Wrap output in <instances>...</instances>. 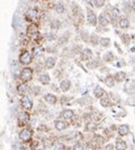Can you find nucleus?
Masks as SVG:
<instances>
[{"label":"nucleus","instance_id":"35","mask_svg":"<svg viewBox=\"0 0 135 150\" xmlns=\"http://www.w3.org/2000/svg\"><path fill=\"white\" fill-rule=\"evenodd\" d=\"M55 150H65V147L62 143H56L55 144Z\"/></svg>","mask_w":135,"mask_h":150},{"label":"nucleus","instance_id":"15","mask_svg":"<svg viewBox=\"0 0 135 150\" xmlns=\"http://www.w3.org/2000/svg\"><path fill=\"white\" fill-rule=\"evenodd\" d=\"M93 94H95V96H96L97 99H100V98L104 96L105 91H104V89H102L101 86H96L95 90H93Z\"/></svg>","mask_w":135,"mask_h":150},{"label":"nucleus","instance_id":"14","mask_svg":"<svg viewBox=\"0 0 135 150\" xmlns=\"http://www.w3.org/2000/svg\"><path fill=\"white\" fill-rule=\"evenodd\" d=\"M115 149L116 150H126L127 149L126 142L123 141V140H120V139H117L116 144H115Z\"/></svg>","mask_w":135,"mask_h":150},{"label":"nucleus","instance_id":"36","mask_svg":"<svg viewBox=\"0 0 135 150\" xmlns=\"http://www.w3.org/2000/svg\"><path fill=\"white\" fill-rule=\"evenodd\" d=\"M60 26H61V24H60L58 20H54V21H52V28H59Z\"/></svg>","mask_w":135,"mask_h":150},{"label":"nucleus","instance_id":"23","mask_svg":"<svg viewBox=\"0 0 135 150\" xmlns=\"http://www.w3.org/2000/svg\"><path fill=\"white\" fill-rule=\"evenodd\" d=\"M99 44H100L102 47H108L110 45V39L109 38H105V37H102V38H100V41H99Z\"/></svg>","mask_w":135,"mask_h":150},{"label":"nucleus","instance_id":"29","mask_svg":"<svg viewBox=\"0 0 135 150\" xmlns=\"http://www.w3.org/2000/svg\"><path fill=\"white\" fill-rule=\"evenodd\" d=\"M98 41H100V38H98L97 35H91V39H90V43L93 45H97L98 44Z\"/></svg>","mask_w":135,"mask_h":150},{"label":"nucleus","instance_id":"3","mask_svg":"<svg viewBox=\"0 0 135 150\" xmlns=\"http://www.w3.org/2000/svg\"><path fill=\"white\" fill-rule=\"evenodd\" d=\"M32 54L31 53H28V52H24V53H22V55L19 56V62L23 64V65H28V64H31L32 63Z\"/></svg>","mask_w":135,"mask_h":150},{"label":"nucleus","instance_id":"19","mask_svg":"<svg viewBox=\"0 0 135 150\" xmlns=\"http://www.w3.org/2000/svg\"><path fill=\"white\" fill-rule=\"evenodd\" d=\"M119 27L123 28V29L128 28V27H129V20H128L127 18H122V19L119 20Z\"/></svg>","mask_w":135,"mask_h":150},{"label":"nucleus","instance_id":"26","mask_svg":"<svg viewBox=\"0 0 135 150\" xmlns=\"http://www.w3.org/2000/svg\"><path fill=\"white\" fill-rule=\"evenodd\" d=\"M26 85L25 84H20V85H18V87H17V92L20 94V95H24L26 92Z\"/></svg>","mask_w":135,"mask_h":150},{"label":"nucleus","instance_id":"25","mask_svg":"<svg viewBox=\"0 0 135 150\" xmlns=\"http://www.w3.org/2000/svg\"><path fill=\"white\" fill-rule=\"evenodd\" d=\"M114 54L111 53V52H108V53H106L105 55H104V59L106 61V62H113L114 61Z\"/></svg>","mask_w":135,"mask_h":150},{"label":"nucleus","instance_id":"6","mask_svg":"<svg viewBox=\"0 0 135 150\" xmlns=\"http://www.w3.org/2000/svg\"><path fill=\"white\" fill-rule=\"evenodd\" d=\"M54 125H55V129L58 131H63V130H65V129L69 128V123L65 122V121H63V120H55Z\"/></svg>","mask_w":135,"mask_h":150},{"label":"nucleus","instance_id":"18","mask_svg":"<svg viewBox=\"0 0 135 150\" xmlns=\"http://www.w3.org/2000/svg\"><path fill=\"white\" fill-rule=\"evenodd\" d=\"M115 77L114 76H111V75H109V76H107L106 78H105V84L107 85V86H109V87H113L114 86V84H115Z\"/></svg>","mask_w":135,"mask_h":150},{"label":"nucleus","instance_id":"12","mask_svg":"<svg viewBox=\"0 0 135 150\" xmlns=\"http://www.w3.org/2000/svg\"><path fill=\"white\" fill-rule=\"evenodd\" d=\"M70 86H71V82L69 80H63L61 83H60V89L63 92H67L70 90Z\"/></svg>","mask_w":135,"mask_h":150},{"label":"nucleus","instance_id":"33","mask_svg":"<svg viewBox=\"0 0 135 150\" xmlns=\"http://www.w3.org/2000/svg\"><path fill=\"white\" fill-rule=\"evenodd\" d=\"M33 52H34V55H36V56H37V55H40V54L42 53L43 50H42V47H35V48L33 50Z\"/></svg>","mask_w":135,"mask_h":150},{"label":"nucleus","instance_id":"8","mask_svg":"<svg viewBox=\"0 0 135 150\" xmlns=\"http://www.w3.org/2000/svg\"><path fill=\"white\" fill-rule=\"evenodd\" d=\"M22 107L26 109V110H31L33 108V102H32V100L28 96H24L22 99Z\"/></svg>","mask_w":135,"mask_h":150},{"label":"nucleus","instance_id":"13","mask_svg":"<svg viewBox=\"0 0 135 150\" xmlns=\"http://www.w3.org/2000/svg\"><path fill=\"white\" fill-rule=\"evenodd\" d=\"M55 63H56V59H55V57H47L46 58V61H45V66H46V68H53V67L55 66Z\"/></svg>","mask_w":135,"mask_h":150},{"label":"nucleus","instance_id":"10","mask_svg":"<svg viewBox=\"0 0 135 150\" xmlns=\"http://www.w3.org/2000/svg\"><path fill=\"white\" fill-rule=\"evenodd\" d=\"M61 117L65 120H72L74 118V112L72 110H64L62 113H61Z\"/></svg>","mask_w":135,"mask_h":150},{"label":"nucleus","instance_id":"40","mask_svg":"<svg viewBox=\"0 0 135 150\" xmlns=\"http://www.w3.org/2000/svg\"><path fill=\"white\" fill-rule=\"evenodd\" d=\"M93 147H89V148H88V150H93Z\"/></svg>","mask_w":135,"mask_h":150},{"label":"nucleus","instance_id":"27","mask_svg":"<svg viewBox=\"0 0 135 150\" xmlns=\"http://www.w3.org/2000/svg\"><path fill=\"white\" fill-rule=\"evenodd\" d=\"M27 33L31 34V35H34V34L37 33V28H36V26L35 25H31L28 27V29H27Z\"/></svg>","mask_w":135,"mask_h":150},{"label":"nucleus","instance_id":"11","mask_svg":"<svg viewBox=\"0 0 135 150\" xmlns=\"http://www.w3.org/2000/svg\"><path fill=\"white\" fill-rule=\"evenodd\" d=\"M129 132V127L127 125H122L118 127V133L119 136H126Z\"/></svg>","mask_w":135,"mask_h":150},{"label":"nucleus","instance_id":"4","mask_svg":"<svg viewBox=\"0 0 135 150\" xmlns=\"http://www.w3.org/2000/svg\"><path fill=\"white\" fill-rule=\"evenodd\" d=\"M87 20H88V23H89L91 26H96V24H97V17H96V14H95L90 8L87 9Z\"/></svg>","mask_w":135,"mask_h":150},{"label":"nucleus","instance_id":"39","mask_svg":"<svg viewBox=\"0 0 135 150\" xmlns=\"http://www.w3.org/2000/svg\"><path fill=\"white\" fill-rule=\"evenodd\" d=\"M44 146L47 148V147H50V146H52V141H50L49 139H45L44 140Z\"/></svg>","mask_w":135,"mask_h":150},{"label":"nucleus","instance_id":"7","mask_svg":"<svg viewBox=\"0 0 135 150\" xmlns=\"http://www.w3.org/2000/svg\"><path fill=\"white\" fill-rule=\"evenodd\" d=\"M26 17H28V19H31V20L37 19L38 18V10L35 8L28 9L27 12H26Z\"/></svg>","mask_w":135,"mask_h":150},{"label":"nucleus","instance_id":"38","mask_svg":"<svg viewBox=\"0 0 135 150\" xmlns=\"http://www.w3.org/2000/svg\"><path fill=\"white\" fill-rule=\"evenodd\" d=\"M95 128H96V125H93V122H89V123L87 125V129H88V130H90V131L93 130Z\"/></svg>","mask_w":135,"mask_h":150},{"label":"nucleus","instance_id":"31","mask_svg":"<svg viewBox=\"0 0 135 150\" xmlns=\"http://www.w3.org/2000/svg\"><path fill=\"white\" fill-rule=\"evenodd\" d=\"M95 141L97 142V143H99V144H102V143L105 142V139H104L101 136H98V134H97V136L95 137Z\"/></svg>","mask_w":135,"mask_h":150},{"label":"nucleus","instance_id":"5","mask_svg":"<svg viewBox=\"0 0 135 150\" xmlns=\"http://www.w3.org/2000/svg\"><path fill=\"white\" fill-rule=\"evenodd\" d=\"M29 121V114L27 112H20L18 114V125H24L26 123H28Z\"/></svg>","mask_w":135,"mask_h":150},{"label":"nucleus","instance_id":"34","mask_svg":"<svg viewBox=\"0 0 135 150\" xmlns=\"http://www.w3.org/2000/svg\"><path fill=\"white\" fill-rule=\"evenodd\" d=\"M72 150H84V146H82V144H80V143H76V144L73 146Z\"/></svg>","mask_w":135,"mask_h":150},{"label":"nucleus","instance_id":"9","mask_svg":"<svg viewBox=\"0 0 135 150\" xmlns=\"http://www.w3.org/2000/svg\"><path fill=\"white\" fill-rule=\"evenodd\" d=\"M93 57V52L89 48H84L82 52H81V59L84 61H89V59Z\"/></svg>","mask_w":135,"mask_h":150},{"label":"nucleus","instance_id":"22","mask_svg":"<svg viewBox=\"0 0 135 150\" xmlns=\"http://www.w3.org/2000/svg\"><path fill=\"white\" fill-rule=\"evenodd\" d=\"M100 103H101V105H102V107H105V108H109V107L113 105L111 101H110L108 98H104V99H101Z\"/></svg>","mask_w":135,"mask_h":150},{"label":"nucleus","instance_id":"28","mask_svg":"<svg viewBox=\"0 0 135 150\" xmlns=\"http://www.w3.org/2000/svg\"><path fill=\"white\" fill-rule=\"evenodd\" d=\"M105 1H106V0H95V1H93V3H95V6H96V7L101 8V7L105 5Z\"/></svg>","mask_w":135,"mask_h":150},{"label":"nucleus","instance_id":"24","mask_svg":"<svg viewBox=\"0 0 135 150\" xmlns=\"http://www.w3.org/2000/svg\"><path fill=\"white\" fill-rule=\"evenodd\" d=\"M55 10H56V12H58V14H63V12L65 11L64 5H63L62 2H60V3H56V5H55Z\"/></svg>","mask_w":135,"mask_h":150},{"label":"nucleus","instance_id":"2","mask_svg":"<svg viewBox=\"0 0 135 150\" xmlns=\"http://www.w3.org/2000/svg\"><path fill=\"white\" fill-rule=\"evenodd\" d=\"M33 138V132L29 129H23L19 132V139L24 142H29Z\"/></svg>","mask_w":135,"mask_h":150},{"label":"nucleus","instance_id":"21","mask_svg":"<svg viewBox=\"0 0 135 150\" xmlns=\"http://www.w3.org/2000/svg\"><path fill=\"white\" fill-rule=\"evenodd\" d=\"M115 78H116V81H118V82H123L126 78V73L125 72H117L115 74Z\"/></svg>","mask_w":135,"mask_h":150},{"label":"nucleus","instance_id":"1","mask_svg":"<svg viewBox=\"0 0 135 150\" xmlns=\"http://www.w3.org/2000/svg\"><path fill=\"white\" fill-rule=\"evenodd\" d=\"M33 77V69L29 67H25L24 69H22L20 73V78L23 80V82H29Z\"/></svg>","mask_w":135,"mask_h":150},{"label":"nucleus","instance_id":"37","mask_svg":"<svg viewBox=\"0 0 135 150\" xmlns=\"http://www.w3.org/2000/svg\"><path fill=\"white\" fill-rule=\"evenodd\" d=\"M46 38H47L49 41H54L56 37H55V35H54V34L51 33V34H47V35H46Z\"/></svg>","mask_w":135,"mask_h":150},{"label":"nucleus","instance_id":"16","mask_svg":"<svg viewBox=\"0 0 135 150\" xmlns=\"http://www.w3.org/2000/svg\"><path fill=\"white\" fill-rule=\"evenodd\" d=\"M44 100L46 101L47 103H50V104H55L56 103V101H58V99H56V96L54 95V94H46L45 96H44Z\"/></svg>","mask_w":135,"mask_h":150},{"label":"nucleus","instance_id":"30","mask_svg":"<svg viewBox=\"0 0 135 150\" xmlns=\"http://www.w3.org/2000/svg\"><path fill=\"white\" fill-rule=\"evenodd\" d=\"M122 41H123V43L125 44V45H128V43H129V36L127 35V34H124V35H122Z\"/></svg>","mask_w":135,"mask_h":150},{"label":"nucleus","instance_id":"20","mask_svg":"<svg viewBox=\"0 0 135 150\" xmlns=\"http://www.w3.org/2000/svg\"><path fill=\"white\" fill-rule=\"evenodd\" d=\"M51 81L50 78V75L49 74H42L41 76H40V82L42 84H44V85H46V84H49Z\"/></svg>","mask_w":135,"mask_h":150},{"label":"nucleus","instance_id":"32","mask_svg":"<svg viewBox=\"0 0 135 150\" xmlns=\"http://www.w3.org/2000/svg\"><path fill=\"white\" fill-rule=\"evenodd\" d=\"M81 38L84 39V42H87L88 38H89V34L87 33V32H84V30H82V32H81Z\"/></svg>","mask_w":135,"mask_h":150},{"label":"nucleus","instance_id":"17","mask_svg":"<svg viewBox=\"0 0 135 150\" xmlns=\"http://www.w3.org/2000/svg\"><path fill=\"white\" fill-rule=\"evenodd\" d=\"M99 23H100L101 26H107L109 24V17L107 14H102L100 17H99Z\"/></svg>","mask_w":135,"mask_h":150}]
</instances>
